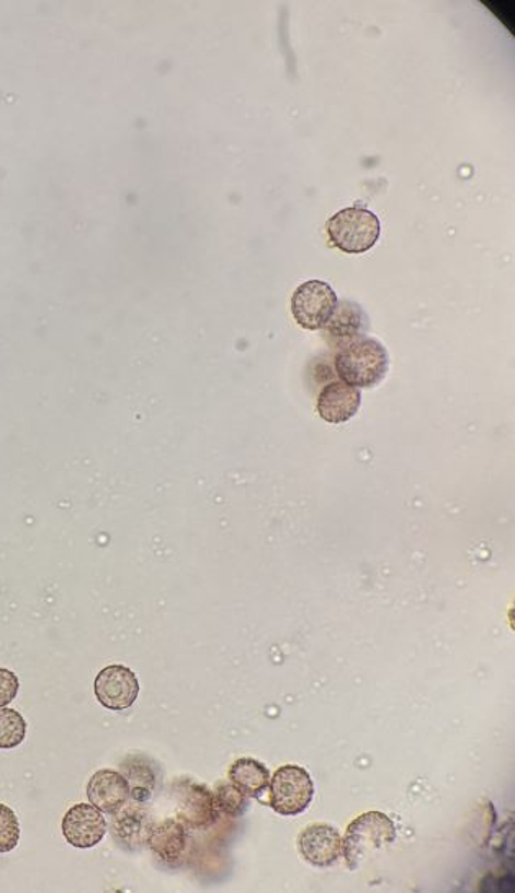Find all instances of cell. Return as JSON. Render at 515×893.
<instances>
[{"label":"cell","mask_w":515,"mask_h":893,"mask_svg":"<svg viewBox=\"0 0 515 893\" xmlns=\"http://www.w3.org/2000/svg\"><path fill=\"white\" fill-rule=\"evenodd\" d=\"M335 367L343 384L359 390L373 388L382 384L388 374L389 354L376 339L356 338L338 352Z\"/></svg>","instance_id":"6da1fadb"},{"label":"cell","mask_w":515,"mask_h":893,"mask_svg":"<svg viewBox=\"0 0 515 893\" xmlns=\"http://www.w3.org/2000/svg\"><path fill=\"white\" fill-rule=\"evenodd\" d=\"M396 839V825L383 812H366L356 816L342 838V856L349 869H359L373 853L388 848Z\"/></svg>","instance_id":"7a4b0ae2"},{"label":"cell","mask_w":515,"mask_h":893,"mask_svg":"<svg viewBox=\"0 0 515 893\" xmlns=\"http://www.w3.org/2000/svg\"><path fill=\"white\" fill-rule=\"evenodd\" d=\"M329 239L346 254H363L375 246L382 234V223L375 213L362 207L343 209L329 219Z\"/></svg>","instance_id":"3957f363"},{"label":"cell","mask_w":515,"mask_h":893,"mask_svg":"<svg viewBox=\"0 0 515 893\" xmlns=\"http://www.w3.org/2000/svg\"><path fill=\"white\" fill-rule=\"evenodd\" d=\"M315 784L308 771L286 764L273 773L269 784V806L282 816H296L312 806Z\"/></svg>","instance_id":"277c9868"},{"label":"cell","mask_w":515,"mask_h":893,"mask_svg":"<svg viewBox=\"0 0 515 893\" xmlns=\"http://www.w3.org/2000/svg\"><path fill=\"white\" fill-rule=\"evenodd\" d=\"M338 303V295L329 283L309 280L295 290L290 308L300 328L318 331L328 325Z\"/></svg>","instance_id":"5b68a950"},{"label":"cell","mask_w":515,"mask_h":893,"mask_svg":"<svg viewBox=\"0 0 515 893\" xmlns=\"http://www.w3.org/2000/svg\"><path fill=\"white\" fill-rule=\"evenodd\" d=\"M94 691L97 701L108 710H127L140 695V681L130 668L110 665L98 672Z\"/></svg>","instance_id":"8992f818"},{"label":"cell","mask_w":515,"mask_h":893,"mask_svg":"<svg viewBox=\"0 0 515 893\" xmlns=\"http://www.w3.org/2000/svg\"><path fill=\"white\" fill-rule=\"evenodd\" d=\"M299 851L315 868H331L342 856V836L328 823H312L299 836Z\"/></svg>","instance_id":"52a82bcc"},{"label":"cell","mask_w":515,"mask_h":893,"mask_svg":"<svg viewBox=\"0 0 515 893\" xmlns=\"http://www.w3.org/2000/svg\"><path fill=\"white\" fill-rule=\"evenodd\" d=\"M107 833L104 813L92 803L71 807L62 819V835L69 845L79 849L97 846Z\"/></svg>","instance_id":"ba28073f"},{"label":"cell","mask_w":515,"mask_h":893,"mask_svg":"<svg viewBox=\"0 0 515 893\" xmlns=\"http://www.w3.org/2000/svg\"><path fill=\"white\" fill-rule=\"evenodd\" d=\"M178 820L190 829H208L216 822L213 792L207 786L182 780L177 789Z\"/></svg>","instance_id":"9c48e42d"},{"label":"cell","mask_w":515,"mask_h":893,"mask_svg":"<svg viewBox=\"0 0 515 893\" xmlns=\"http://www.w3.org/2000/svg\"><path fill=\"white\" fill-rule=\"evenodd\" d=\"M87 799L102 813L115 815L130 799V786L124 774L112 769H101L89 780Z\"/></svg>","instance_id":"30bf717a"},{"label":"cell","mask_w":515,"mask_h":893,"mask_svg":"<svg viewBox=\"0 0 515 893\" xmlns=\"http://www.w3.org/2000/svg\"><path fill=\"white\" fill-rule=\"evenodd\" d=\"M362 393L359 388L350 387L343 381H335L323 388L316 403V411L323 421L329 424H343L359 413Z\"/></svg>","instance_id":"8fae6325"},{"label":"cell","mask_w":515,"mask_h":893,"mask_svg":"<svg viewBox=\"0 0 515 893\" xmlns=\"http://www.w3.org/2000/svg\"><path fill=\"white\" fill-rule=\"evenodd\" d=\"M114 823H112V833H114L115 842L120 848L127 851H140L150 842L151 830H153V822L144 810L138 807H130V809L115 813Z\"/></svg>","instance_id":"7c38bea8"},{"label":"cell","mask_w":515,"mask_h":893,"mask_svg":"<svg viewBox=\"0 0 515 893\" xmlns=\"http://www.w3.org/2000/svg\"><path fill=\"white\" fill-rule=\"evenodd\" d=\"M148 846L161 861L174 865L184 856L185 848H187V832H185L184 823L180 820L169 819L160 825H154Z\"/></svg>","instance_id":"4fadbf2b"},{"label":"cell","mask_w":515,"mask_h":893,"mask_svg":"<svg viewBox=\"0 0 515 893\" xmlns=\"http://www.w3.org/2000/svg\"><path fill=\"white\" fill-rule=\"evenodd\" d=\"M230 783L249 799H260L269 790L270 771L254 757H241L227 771Z\"/></svg>","instance_id":"5bb4252c"},{"label":"cell","mask_w":515,"mask_h":893,"mask_svg":"<svg viewBox=\"0 0 515 893\" xmlns=\"http://www.w3.org/2000/svg\"><path fill=\"white\" fill-rule=\"evenodd\" d=\"M125 771V779L130 786V797L134 802L143 803L150 799L153 790L156 789V773L147 757L131 756L121 764Z\"/></svg>","instance_id":"9a60e30c"},{"label":"cell","mask_w":515,"mask_h":893,"mask_svg":"<svg viewBox=\"0 0 515 893\" xmlns=\"http://www.w3.org/2000/svg\"><path fill=\"white\" fill-rule=\"evenodd\" d=\"M365 325V313L355 303H338L331 319H329L328 331L336 338H355Z\"/></svg>","instance_id":"2e32d148"},{"label":"cell","mask_w":515,"mask_h":893,"mask_svg":"<svg viewBox=\"0 0 515 893\" xmlns=\"http://www.w3.org/2000/svg\"><path fill=\"white\" fill-rule=\"evenodd\" d=\"M26 721L13 708L0 707V750H12L23 743Z\"/></svg>","instance_id":"e0dca14e"},{"label":"cell","mask_w":515,"mask_h":893,"mask_svg":"<svg viewBox=\"0 0 515 893\" xmlns=\"http://www.w3.org/2000/svg\"><path fill=\"white\" fill-rule=\"evenodd\" d=\"M213 797L218 812L224 813V815L227 816L244 815L247 806H249V802H247L249 797L244 796L239 789H236V787L227 783V780H221V783L216 784Z\"/></svg>","instance_id":"ac0fdd59"},{"label":"cell","mask_w":515,"mask_h":893,"mask_svg":"<svg viewBox=\"0 0 515 893\" xmlns=\"http://www.w3.org/2000/svg\"><path fill=\"white\" fill-rule=\"evenodd\" d=\"M19 842V819L10 807L0 803V853L13 851Z\"/></svg>","instance_id":"d6986e66"},{"label":"cell","mask_w":515,"mask_h":893,"mask_svg":"<svg viewBox=\"0 0 515 893\" xmlns=\"http://www.w3.org/2000/svg\"><path fill=\"white\" fill-rule=\"evenodd\" d=\"M20 681L15 672L0 668V707H7L19 694Z\"/></svg>","instance_id":"ffe728a7"}]
</instances>
